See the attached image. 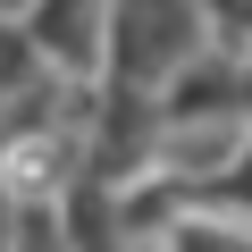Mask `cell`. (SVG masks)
<instances>
[{"mask_svg":"<svg viewBox=\"0 0 252 252\" xmlns=\"http://www.w3.org/2000/svg\"><path fill=\"white\" fill-rule=\"evenodd\" d=\"M202 9L193 0H101V67L126 93L168 84L193 51H202Z\"/></svg>","mask_w":252,"mask_h":252,"instance_id":"obj_1","label":"cell"},{"mask_svg":"<svg viewBox=\"0 0 252 252\" xmlns=\"http://www.w3.org/2000/svg\"><path fill=\"white\" fill-rule=\"evenodd\" d=\"M168 252H252V219H177Z\"/></svg>","mask_w":252,"mask_h":252,"instance_id":"obj_2","label":"cell"},{"mask_svg":"<svg viewBox=\"0 0 252 252\" xmlns=\"http://www.w3.org/2000/svg\"><path fill=\"white\" fill-rule=\"evenodd\" d=\"M193 9H202V26H219V42H252V0H193Z\"/></svg>","mask_w":252,"mask_h":252,"instance_id":"obj_3","label":"cell"}]
</instances>
